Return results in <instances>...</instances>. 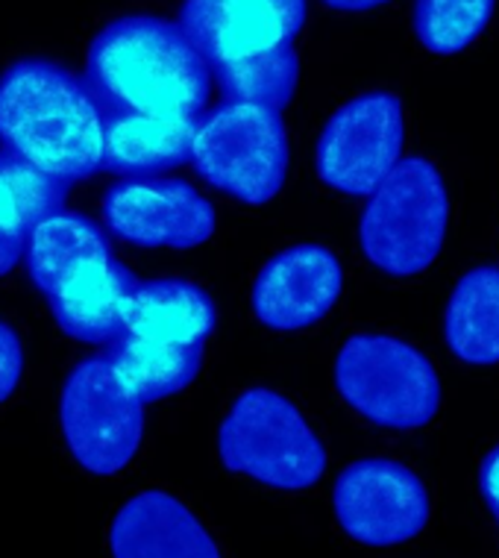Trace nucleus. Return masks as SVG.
<instances>
[{
	"label": "nucleus",
	"instance_id": "obj_15",
	"mask_svg": "<svg viewBox=\"0 0 499 558\" xmlns=\"http://www.w3.org/2000/svg\"><path fill=\"white\" fill-rule=\"evenodd\" d=\"M197 118L104 116V171L130 180L159 177L192 162Z\"/></svg>",
	"mask_w": 499,
	"mask_h": 558
},
{
	"label": "nucleus",
	"instance_id": "obj_22",
	"mask_svg": "<svg viewBox=\"0 0 499 558\" xmlns=\"http://www.w3.org/2000/svg\"><path fill=\"white\" fill-rule=\"evenodd\" d=\"M494 7L497 0H414V33L429 53L452 57L485 33Z\"/></svg>",
	"mask_w": 499,
	"mask_h": 558
},
{
	"label": "nucleus",
	"instance_id": "obj_18",
	"mask_svg": "<svg viewBox=\"0 0 499 558\" xmlns=\"http://www.w3.org/2000/svg\"><path fill=\"white\" fill-rule=\"evenodd\" d=\"M65 197L68 185L0 150V277L24 259L29 232L48 215L62 213Z\"/></svg>",
	"mask_w": 499,
	"mask_h": 558
},
{
	"label": "nucleus",
	"instance_id": "obj_25",
	"mask_svg": "<svg viewBox=\"0 0 499 558\" xmlns=\"http://www.w3.org/2000/svg\"><path fill=\"white\" fill-rule=\"evenodd\" d=\"M320 3L338 12H367L376 10V7H382L388 0H320Z\"/></svg>",
	"mask_w": 499,
	"mask_h": 558
},
{
	"label": "nucleus",
	"instance_id": "obj_23",
	"mask_svg": "<svg viewBox=\"0 0 499 558\" xmlns=\"http://www.w3.org/2000/svg\"><path fill=\"white\" fill-rule=\"evenodd\" d=\"M24 374V347H21L19 332L0 320V403H7Z\"/></svg>",
	"mask_w": 499,
	"mask_h": 558
},
{
	"label": "nucleus",
	"instance_id": "obj_5",
	"mask_svg": "<svg viewBox=\"0 0 499 558\" xmlns=\"http://www.w3.org/2000/svg\"><path fill=\"white\" fill-rule=\"evenodd\" d=\"M194 171L247 206L273 201L289 177L291 147L282 112L259 104L223 100L197 118Z\"/></svg>",
	"mask_w": 499,
	"mask_h": 558
},
{
	"label": "nucleus",
	"instance_id": "obj_6",
	"mask_svg": "<svg viewBox=\"0 0 499 558\" xmlns=\"http://www.w3.org/2000/svg\"><path fill=\"white\" fill-rule=\"evenodd\" d=\"M336 388L365 421L400 433L421 429L441 409L433 362L403 338L382 332L346 338L336 359Z\"/></svg>",
	"mask_w": 499,
	"mask_h": 558
},
{
	"label": "nucleus",
	"instance_id": "obj_13",
	"mask_svg": "<svg viewBox=\"0 0 499 558\" xmlns=\"http://www.w3.org/2000/svg\"><path fill=\"white\" fill-rule=\"evenodd\" d=\"M112 558H223L209 530L168 492H142L109 526Z\"/></svg>",
	"mask_w": 499,
	"mask_h": 558
},
{
	"label": "nucleus",
	"instance_id": "obj_12",
	"mask_svg": "<svg viewBox=\"0 0 499 558\" xmlns=\"http://www.w3.org/2000/svg\"><path fill=\"white\" fill-rule=\"evenodd\" d=\"M344 289L341 262L324 244H294L277 253L253 282V315L277 332L315 327Z\"/></svg>",
	"mask_w": 499,
	"mask_h": 558
},
{
	"label": "nucleus",
	"instance_id": "obj_17",
	"mask_svg": "<svg viewBox=\"0 0 499 558\" xmlns=\"http://www.w3.org/2000/svg\"><path fill=\"white\" fill-rule=\"evenodd\" d=\"M118 383L142 405L180 395L200 374L203 344H168L124 332L106 353Z\"/></svg>",
	"mask_w": 499,
	"mask_h": 558
},
{
	"label": "nucleus",
	"instance_id": "obj_3",
	"mask_svg": "<svg viewBox=\"0 0 499 558\" xmlns=\"http://www.w3.org/2000/svg\"><path fill=\"white\" fill-rule=\"evenodd\" d=\"M450 197L441 171L423 156H409L367 194L358 241L367 262L388 277H414L443 247Z\"/></svg>",
	"mask_w": 499,
	"mask_h": 558
},
{
	"label": "nucleus",
	"instance_id": "obj_14",
	"mask_svg": "<svg viewBox=\"0 0 499 558\" xmlns=\"http://www.w3.org/2000/svg\"><path fill=\"white\" fill-rule=\"evenodd\" d=\"M138 279L115 259L83 262L48 294L59 329L83 344H112L126 332V306Z\"/></svg>",
	"mask_w": 499,
	"mask_h": 558
},
{
	"label": "nucleus",
	"instance_id": "obj_8",
	"mask_svg": "<svg viewBox=\"0 0 499 558\" xmlns=\"http://www.w3.org/2000/svg\"><path fill=\"white\" fill-rule=\"evenodd\" d=\"M403 100L365 92L336 109L317 138V177L350 197H367L403 156Z\"/></svg>",
	"mask_w": 499,
	"mask_h": 558
},
{
	"label": "nucleus",
	"instance_id": "obj_10",
	"mask_svg": "<svg viewBox=\"0 0 499 558\" xmlns=\"http://www.w3.org/2000/svg\"><path fill=\"white\" fill-rule=\"evenodd\" d=\"M106 230L135 247L192 251L215 235L211 203L185 180H121L104 197Z\"/></svg>",
	"mask_w": 499,
	"mask_h": 558
},
{
	"label": "nucleus",
	"instance_id": "obj_7",
	"mask_svg": "<svg viewBox=\"0 0 499 558\" xmlns=\"http://www.w3.org/2000/svg\"><path fill=\"white\" fill-rule=\"evenodd\" d=\"M59 424L68 452L92 476H112L133 462L145 435V405L126 391L106 356L83 359L65 376Z\"/></svg>",
	"mask_w": 499,
	"mask_h": 558
},
{
	"label": "nucleus",
	"instance_id": "obj_9",
	"mask_svg": "<svg viewBox=\"0 0 499 558\" xmlns=\"http://www.w3.org/2000/svg\"><path fill=\"white\" fill-rule=\"evenodd\" d=\"M332 509L338 526L358 544L397 547L417 538L429 523V494L405 464L358 459L336 480Z\"/></svg>",
	"mask_w": 499,
	"mask_h": 558
},
{
	"label": "nucleus",
	"instance_id": "obj_19",
	"mask_svg": "<svg viewBox=\"0 0 499 558\" xmlns=\"http://www.w3.org/2000/svg\"><path fill=\"white\" fill-rule=\"evenodd\" d=\"M443 338L450 353L467 365L499 362V268L482 265L455 282L447 312Z\"/></svg>",
	"mask_w": 499,
	"mask_h": 558
},
{
	"label": "nucleus",
	"instance_id": "obj_11",
	"mask_svg": "<svg viewBox=\"0 0 499 558\" xmlns=\"http://www.w3.org/2000/svg\"><path fill=\"white\" fill-rule=\"evenodd\" d=\"M306 12V0H183L177 24L211 68L294 45Z\"/></svg>",
	"mask_w": 499,
	"mask_h": 558
},
{
	"label": "nucleus",
	"instance_id": "obj_20",
	"mask_svg": "<svg viewBox=\"0 0 499 558\" xmlns=\"http://www.w3.org/2000/svg\"><path fill=\"white\" fill-rule=\"evenodd\" d=\"M112 259V244L97 221L77 213H53L29 232L24 262L33 286L48 298L83 262Z\"/></svg>",
	"mask_w": 499,
	"mask_h": 558
},
{
	"label": "nucleus",
	"instance_id": "obj_1",
	"mask_svg": "<svg viewBox=\"0 0 499 558\" xmlns=\"http://www.w3.org/2000/svg\"><path fill=\"white\" fill-rule=\"evenodd\" d=\"M86 88L104 116L200 118L211 71L177 21L124 15L106 24L86 59Z\"/></svg>",
	"mask_w": 499,
	"mask_h": 558
},
{
	"label": "nucleus",
	"instance_id": "obj_16",
	"mask_svg": "<svg viewBox=\"0 0 499 558\" xmlns=\"http://www.w3.org/2000/svg\"><path fill=\"white\" fill-rule=\"evenodd\" d=\"M218 324V308L206 289L188 279L138 282L126 306V332L168 344H203Z\"/></svg>",
	"mask_w": 499,
	"mask_h": 558
},
{
	"label": "nucleus",
	"instance_id": "obj_2",
	"mask_svg": "<svg viewBox=\"0 0 499 558\" xmlns=\"http://www.w3.org/2000/svg\"><path fill=\"white\" fill-rule=\"evenodd\" d=\"M0 150L62 185L104 171V112L68 68L27 57L0 74Z\"/></svg>",
	"mask_w": 499,
	"mask_h": 558
},
{
	"label": "nucleus",
	"instance_id": "obj_24",
	"mask_svg": "<svg viewBox=\"0 0 499 558\" xmlns=\"http://www.w3.org/2000/svg\"><path fill=\"white\" fill-rule=\"evenodd\" d=\"M479 488L482 500L488 502L490 514L499 523V444L485 456V462L479 468Z\"/></svg>",
	"mask_w": 499,
	"mask_h": 558
},
{
	"label": "nucleus",
	"instance_id": "obj_21",
	"mask_svg": "<svg viewBox=\"0 0 499 558\" xmlns=\"http://www.w3.org/2000/svg\"><path fill=\"white\" fill-rule=\"evenodd\" d=\"M209 71L211 80L221 88L223 100L259 104V107L282 112L297 92L300 59L291 45H279V48L249 53L235 62L211 65Z\"/></svg>",
	"mask_w": 499,
	"mask_h": 558
},
{
	"label": "nucleus",
	"instance_id": "obj_4",
	"mask_svg": "<svg viewBox=\"0 0 499 558\" xmlns=\"http://www.w3.org/2000/svg\"><path fill=\"white\" fill-rule=\"evenodd\" d=\"M227 471L277 492H306L327 471V450L289 397L249 388L232 403L218 433Z\"/></svg>",
	"mask_w": 499,
	"mask_h": 558
}]
</instances>
